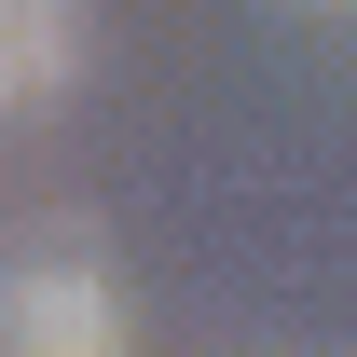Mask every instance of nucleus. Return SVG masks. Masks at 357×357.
Returning <instances> with one entry per match:
<instances>
[{
    "instance_id": "1",
    "label": "nucleus",
    "mask_w": 357,
    "mask_h": 357,
    "mask_svg": "<svg viewBox=\"0 0 357 357\" xmlns=\"http://www.w3.org/2000/svg\"><path fill=\"white\" fill-rule=\"evenodd\" d=\"M0 344H14V357H124V316H110V289H96L83 261H28Z\"/></svg>"
},
{
    "instance_id": "2",
    "label": "nucleus",
    "mask_w": 357,
    "mask_h": 357,
    "mask_svg": "<svg viewBox=\"0 0 357 357\" xmlns=\"http://www.w3.org/2000/svg\"><path fill=\"white\" fill-rule=\"evenodd\" d=\"M69 69H83V0H0V83L55 96Z\"/></svg>"
}]
</instances>
